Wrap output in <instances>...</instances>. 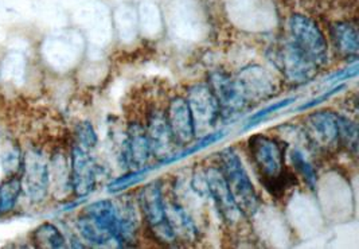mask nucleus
<instances>
[{
	"mask_svg": "<svg viewBox=\"0 0 359 249\" xmlns=\"http://www.w3.org/2000/svg\"><path fill=\"white\" fill-rule=\"evenodd\" d=\"M96 171L97 167L89 151L74 146L72 149V173L70 182L73 191L77 197H88L96 186Z\"/></svg>",
	"mask_w": 359,
	"mask_h": 249,
	"instance_id": "nucleus-10",
	"label": "nucleus"
},
{
	"mask_svg": "<svg viewBox=\"0 0 359 249\" xmlns=\"http://www.w3.org/2000/svg\"><path fill=\"white\" fill-rule=\"evenodd\" d=\"M76 137H77V146L81 149H93L97 146V133L95 131L92 123L89 121H81L76 127Z\"/></svg>",
	"mask_w": 359,
	"mask_h": 249,
	"instance_id": "nucleus-24",
	"label": "nucleus"
},
{
	"mask_svg": "<svg viewBox=\"0 0 359 249\" xmlns=\"http://www.w3.org/2000/svg\"><path fill=\"white\" fill-rule=\"evenodd\" d=\"M139 208L149 231L162 243H174L177 238L165 216L163 191L159 181L146 184L137 196Z\"/></svg>",
	"mask_w": 359,
	"mask_h": 249,
	"instance_id": "nucleus-3",
	"label": "nucleus"
},
{
	"mask_svg": "<svg viewBox=\"0 0 359 249\" xmlns=\"http://www.w3.org/2000/svg\"><path fill=\"white\" fill-rule=\"evenodd\" d=\"M151 156L146 126L131 123L124 144V162L133 170H140L147 167Z\"/></svg>",
	"mask_w": 359,
	"mask_h": 249,
	"instance_id": "nucleus-14",
	"label": "nucleus"
},
{
	"mask_svg": "<svg viewBox=\"0 0 359 249\" xmlns=\"http://www.w3.org/2000/svg\"><path fill=\"white\" fill-rule=\"evenodd\" d=\"M83 213L96 220L102 228H105L108 232L111 233L114 243L118 245V218H117L116 205L112 201L109 199L96 201L88 205Z\"/></svg>",
	"mask_w": 359,
	"mask_h": 249,
	"instance_id": "nucleus-18",
	"label": "nucleus"
},
{
	"mask_svg": "<svg viewBox=\"0 0 359 249\" xmlns=\"http://www.w3.org/2000/svg\"><path fill=\"white\" fill-rule=\"evenodd\" d=\"M237 80L241 83L249 102H252L253 100L264 99L273 90V83H271V79L262 67L244 69Z\"/></svg>",
	"mask_w": 359,
	"mask_h": 249,
	"instance_id": "nucleus-15",
	"label": "nucleus"
},
{
	"mask_svg": "<svg viewBox=\"0 0 359 249\" xmlns=\"http://www.w3.org/2000/svg\"><path fill=\"white\" fill-rule=\"evenodd\" d=\"M278 57V67L291 83H309L318 72V65L312 62L292 41H288L281 48Z\"/></svg>",
	"mask_w": 359,
	"mask_h": 249,
	"instance_id": "nucleus-8",
	"label": "nucleus"
},
{
	"mask_svg": "<svg viewBox=\"0 0 359 249\" xmlns=\"http://www.w3.org/2000/svg\"><path fill=\"white\" fill-rule=\"evenodd\" d=\"M165 117L177 144L190 146L196 135L193 116L186 99L178 96L171 100L165 112Z\"/></svg>",
	"mask_w": 359,
	"mask_h": 249,
	"instance_id": "nucleus-13",
	"label": "nucleus"
},
{
	"mask_svg": "<svg viewBox=\"0 0 359 249\" xmlns=\"http://www.w3.org/2000/svg\"><path fill=\"white\" fill-rule=\"evenodd\" d=\"M219 170L243 215L253 216L259 208L257 193L241 159L233 149H226L219 152Z\"/></svg>",
	"mask_w": 359,
	"mask_h": 249,
	"instance_id": "nucleus-2",
	"label": "nucleus"
},
{
	"mask_svg": "<svg viewBox=\"0 0 359 249\" xmlns=\"http://www.w3.org/2000/svg\"><path fill=\"white\" fill-rule=\"evenodd\" d=\"M306 133L311 143L318 149H332L339 144L338 115L328 111L312 114L306 121Z\"/></svg>",
	"mask_w": 359,
	"mask_h": 249,
	"instance_id": "nucleus-12",
	"label": "nucleus"
},
{
	"mask_svg": "<svg viewBox=\"0 0 359 249\" xmlns=\"http://www.w3.org/2000/svg\"><path fill=\"white\" fill-rule=\"evenodd\" d=\"M335 49L344 57H355L359 51L358 29L351 22H335L330 27Z\"/></svg>",
	"mask_w": 359,
	"mask_h": 249,
	"instance_id": "nucleus-16",
	"label": "nucleus"
},
{
	"mask_svg": "<svg viewBox=\"0 0 359 249\" xmlns=\"http://www.w3.org/2000/svg\"><path fill=\"white\" fill-rule=\"evenodd\" d=\"M33 240L36 247L39 248H65L66 240L64 234L60 232L57 227L53 224L45 222L38 227L33 233Z\"/></svg>",
	"mask_w": 359,
	"mask_h": 249,
	"instance_id": "nucleus-20",
	"label": "nucleus"
},
{
	"mask_svg": "<svg viewBox=\"0 0 359 249\" xmlns=\"http://www.w3.org/2000/svg\"><path fill=\"white\" fill-rule=\"evenodd\" d=\"M294 101H296V97L283 100V101H278V102H275V104H272V105H269V107L264 108V109H262L260 112H256L253 116L249 119V121H248V124H246V130L252 128L253 126H256L257 123H260L262 119H265V117L269 116L271 114H273V112H278V111H280V109H283V108L288 107V105H290V104H292Z\"/></svg>",
	"mask_w": 359,
	"mask_h": 249,
	"instance_id": "nucleus-26",
	"label": "nucleus"
},
{
	"mask_svg": "<svg viewBox=\"0 0 359 249\" xmlns=\"http://www.w3.org/2000/svg\"><path fill=\"white\" fill-rule=\"evenodd\" d=\"M22 152L18 147H10L4 149L1 154V167L6 177L18 175L22 167Z\"/></svg>",
	"mask_w": 359,
	"mask_h": 249,
	"instance_id": "nucleus-25",
	"label": "nucleus"
},
{
	"mask_svg": "<svg viewBox=\"0 0 359 249\" xmlns=\"http://www.w3.org/2000/svg\"><path fill=\"white\" fill-rule=\"evenodd\" d=\"M249 152L253 163L264 178V184L272 194L281 191L287 184L284 151L275 139L256 135L249 139Z\"/></svg>",
	"mask_w": 359,
	"mask_h": 249,
	"instance_id": "nucleus-1",
	"label": "nucleus"
},
{
	"mask_svg": "<svg viewBox=\"0 0 359 249\" xmlns=\"http://www.w3.org/2000/svg\"><path fill=\"white\" fill-rule=\"evenodd\" d=\"M22 193V182L20 177L13 175L7 177L6 181L0 184V216L10 213L19 199Z\"/></svg>",
	"mask_w": 359,
	"mask_h": 249,
	"instance_id": "nucleus-21",
	"label": "nucleus"
},
{
	"mask_svg": "<svg viewBox=\"0 0 359 249\" xmlns=\"http://www.w3.org/2000/svg\"><path fill=\"white\" fill-rule=\"evenodd\" d=\"M164 206L167 221L175 238L180 237L184 240H194L196 237V225L193 220L187 216L186 210L178 203V201L164 199Z\"/></svg>",
	"mask_w": 359,
	"mask_h": 249,
	"instance_id": "nucleus-17",
	"label": "nucleus"
},
{
	"mask_svg": "<svg viewBox=\"0 0 359 249\" xmlns=\"http://www.w3.org/2000/svg\"><path fill=\"white\" fill-rule=\"evenodd\" d=\"M205 184L224 220L230 224L237 222L240 217L243 216V212L233 198L221 170L217 167L208 168L205 173Z\"/></svg>",
	"mask_w": 359,
	"mask_h": 249,
	"instance_id": "nucleus-9",
	"label": "nucleus"
},
{
	"mask_svg": "<svg viewBox=\"0 0 359 249\" xmlns=\"http://www.w3.org/2000/svg\"><path fill=\"white\" fill-rule=\"evenodd\" d=\"M291 41L318 67H323L328 58L327 41L318 23L303 14H294L288 22Z\"/></svg>",
	"mask_w": 359,
	"mask_h": 249,
	"instance_id": "nucleus-4",
	"label": "nucleus"
},
{
	"mask_svg": "<svg viewBox=\"0 0 359 249\" xmlns=\"http://www.w3.org/2000/svg\"><path fill=\"white\" fill-rule=\"evenodd\" d=\"M209 86L219 105L221 119H234L238 116L249 101L246 99L244 89L237 77H231L226 73H214L210 77Z\"/></svg>",
	"mask_w": 359,
	"mask_h": 249,
	"instance_id": "nucleus-6",
	"label": "nucleus"
},
{
	"mask_svg": "<svg viewBox=\"0 0 359 249\" xmlns=\"http://www.w3.org/2000/svg\"><path fill=\"white\" fill-rule=\"evenodd\" d=\"M291 161L294 163V168L300 173V175L304 178V181L310 186L311 189L316 187L318 182V177H316V171L310 162L307 161V158L304 156V154L299 149H294L291 154Z\"/></svg>",
	"mask_w": 359,
	"mask_h": 249,
	"instance_id": "nucleus-23",
	"label": "nucleus"
},
{
	"mask_svg": "<svg viewBox=\"0 0 359 249\" xmlns=\"http://www.w3.org/2000/svg\"><path fill=\"white\" fill-rule=\"evenodd\" d=\"M338 136L339 144L344 146L353 155L358 151V126L347 117L338 115Z\"/></svg>",
	"mask_w": 359,
	"mask_h": 249,
	"instance_id": "nucleus-22",
	"label": "nucleus"
},
{
	"mask_svg": "<svg viewBox=\"0 0 359 249\" xmlns=\"http://www.w3.org/2000/svg\"><path fill=\"white\" fill-rule=\"evenodd\" d=\"M341 89H343V85H339V86H337V88L331 89L330 92H327L325 95H322L320 97H316V99L311 100L310 102H306V104L300 105V107L297 108V111H307V109H310V108H313V107L319 105L320 102H323V101H326V100L330 99L332 95L338 93Z\"/></svg>",
	"mask_w": 359,
	"mask_h": 249,
	"instance_id": "nucleus-27",
	"label": "nucleus"
},
{
	"mask_svg": "<svg viewBox=\"0 0 359 249\" xmlns=\"http://www.w3.org/2000/svg\"><path fill=\"white\" fill-rule=\"evenodd\" d=\"M186 101L189 104L196 135L210 131L221 119L219 105L209 85H196L190 88Z\"/></svg>",
	"mask_w": 359,
	"mask_h": 249,
	"instance_id": "nucleus-7",
	"label": "nucleus"
},
{
	"mask_svg": "<svg viewBox=\"0 0 359 249\" xmlns=\"http://www.w3.org/2000/svg\"><path fill=\"white\" fill-rule=\"evenodd\" d=\"M22 191L32 202H42L49 191V162L45 154L38 149H30L22 156L20 167Z\"/></svg>",
	"mask_w": 359,
	"mask_h": 249,
	"instance_id": "nucleus-5",
	"label": "nucleus"
},
{
	"mask_svg": "<svg viewBox=\"0 0 359 249\" xmlns=\"http://www.w3.org/2000/svg\"><path fill=\"white\" fill-rule=\"evenodd\" d=\"M77 228L81 233L82 237L95 245H107L109 243H114L112 234L105 228H102L96 220L82 213L77 220Z\"/></svg>",
	"mask_w": 359,
	"mask_h": 249,
	"instance_id": "nucleus-19",
	"label": "nucleus"
},
{
	"mask_svg": "<svg viewBox=\"0 0 359 249\" xmlns=\"http://www.w3.org/2000/svg\"><path fill=\"white\" fill-rule=\"evenodd\" d=\"M148 142L151 155L159 159H168L174 155V149H177L175 137L171 133L165 114L162 111H154L148 117L147 126Z\"/></svg>",
	"mask_w": 359,
	"mask_h": 249,
	"instance_id": "nucleus-11",
	"label": "nucleus"
}]
</instances>
